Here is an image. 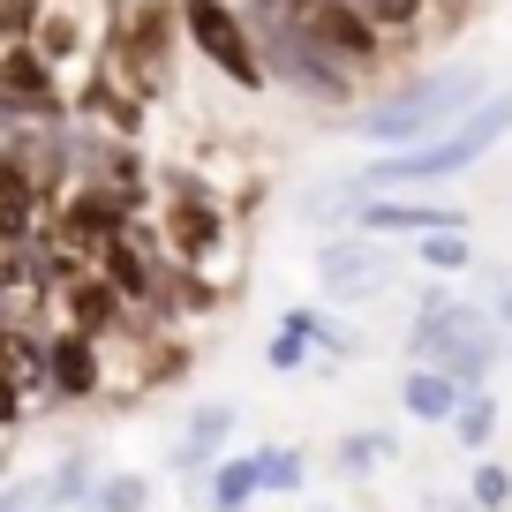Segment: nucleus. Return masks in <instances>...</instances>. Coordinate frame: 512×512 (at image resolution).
Here are the masks:
<instances>
[{
	"label": "nucleus",
	"instance_id": "obj_1",
	"mask_svg": "<svg viewBox=\"0 0 512 512\" xmlns=\"http://www.w3.org/2000/svg\"><path fill=\"white\" fill-rule=\"evenodd\" d=\"M512 136V91H490L460 113L452 128L422 136V144H400V159H369L362 174H347L339 196H377V189H437V181H460L475 159H490Z\"/></svg>",
	"mask_w": 512,
	"mask_h": 512
},
{
	"label": "nucleus",
	"instance_id": "obj_2",
	"mask_svg": "<svg viewBox=\"0 0 512 512\" xmlns=\"http://www.w3.org/2000/svg\"><path fill=\"white\" fill-rule=\"evenodd\" d=\"M482 91H490V76H482L475 61H437V68H422V76L392 83L384 98H369V106H347V128L362 144H422V136L460 121Z\"/></svg>",
	"mask_w": 512,
	"mask_h": 512
},
{
	"label": "nucleus",
	"instance_id": "obj_3",
	"mask_svg": "<svg viewBox=\"0 0 512 512\" xmlns=\"http://www.w3.org/2000/svg\"><path fill=\"white\" fill-rule=\"evenodd\" d=\"M241 23H249V46H256V68H264V91L302 98V106H332V113H347L354 98H362V76H354L339 53H324L309 31H294L287 16H272V8H249V0H241Z\"/></svg>",
	"mask_w": 512,
	"mask_h": 512
},
{
	"label": "nucleus",
	"instance_id": "obj_4",
	"mask_svg": "<svg viewBox=\"0 0 512 512\" xmlns=\"http://www.w3.org/2000/svg\"><path fill=\"white\" fill-rule=\"evenodd\" d=\"M407 354L430 369H445L452 384H490L497 354H505V332L490 324L482 302H460L452 287H430L415 302V332H407Z\"/></svg>",
	"mask_w": 512,
	"mask_h": 512
},
{
	"label": "nucleus",
	"instance_id": "obj_5",
	"mask_svg": "<svg viewBox=\"0 0 512 512\" xmlns=\"http://www.w3.org/2000/svg\"><path fill=\"white\" fill-rule=\"evenodd\" d=\"M174 53H181L174 0H121V8H113V38L98 46V61L136 98H166L174 91Z\"/></svg>",
	"mask_w": 512,
	"mask_h": 512
},
{
	"label": "nucleus",
	"instance_id": "obj_6",
	"mask_svg": "<svg viewBox=\"0 0 512 512\" xmlns=\"http://www.w3.org/2000/svg\"><path fill=\"white\" fill-rule=\"evenodd\" d=\"M249 8L287 16L294 31H309L324 53H339L354 76H377V68H384V31L362 16V8H347V0H249Z\"/></svg>",
	"mask_w": 512,
	"mask_h": 512
},
{
	"label": "nucleus",
	"instance_id": "obj_7",
	"mask_svg": "<svg viewBox=\"0 0 512 512\" xmlns=\"http://www.w3.org/2000/svg\"><path fill=\"white\" fill-rule=\"evenodd\" d=\"M174 16H181V38H189L234 91H264V68H256L249 23H241L234 0H174Z\"/></svg>",
	"mask_w": 512,
	"mask_h": 512
},
{
	"label": "nucleus",
	"instance_id": "obj_8",
	"mask_svg": "<svg viewBox=\"0 0 512 512\" xmlns=\"http://www.w3.org/2000/svg\"><path fill=\"white\" fill-rule=\"evenodd\" d=\"M159 241H166V256H174V264H196V272H204L211 256H219V241H226V219H219V204L204 196V181H196V174H166Z\"/></svg>",
	"mask_w": 512,
	"mask_h": 512
},
{
	"label": "nucleus",
	"instance_id": "obj_9",
	"mask_svg": "<svg viewBox=\"0 0 512 512\" xmlns=\"http://www.w3.org/2000/svg\"><path fill=\"white\" fill-rule=\"evenodd\" d=\"M0 113H8V121H46V128L76 113V106L61 98V68H53L31 38L0 46Z\"/></svg>",
	"mask_w": 512,
	"mask_h": 512
},
{
	"label": "nucleus",
	"instance_id": "obj_10",
	"mask_svg": "<svg viewBox=\"0 0 512 512\" xmlns=\"http://www.w3.org/2000/svg\"><path fill=\"white\" fill-rule=\"evenodd\" d=\"M317 279L332 302H369V294H384V279H392V249H384L377 234H339L317 249Z\"/></svg>",
	"mask_w": 512,
	"mask_h": 512
},
{
	"label": "nucleus",
	"instance_id": "obj_11",
	"mask_svg": "<svg viewBox=\"0 0 512 512\" xmlns=\"http://www.w3.org/2000/svg\"><path fill=\"white\" fill-rule=\"evenodd\" d=\"M354 234H377V241H392V234H430V226H467V211L460 204H437V196H400V189H377V196H354Z\"/></svg>",
	"mask_w": 512,
	"mask_h": 512
},
{
	"label": "nucleus",
	"instance_id": "obj_12",
	"mask_svg": "<svg viewBox=\"0 0 512 512\" xmlns=\"http://www.w3.org/2000/svg\"><path fill=\"white\" fill-rule=\"evenodd\" d=\"M46 384H53V400H91L98 392V339L76 332V324L46 332Z\"/></svg>",
	"mask_w": 512,
	"mask_h": 512
},
{
	"label": "nucleus",
	"instance_id": "obj_13",
	"mask_svg": "<svg viewBox=\"0 0 512 512\" xmlns=\"http://www.w3.org/2000/svg\"><path fill=\"white\" fill-rule=\"evenodd\" d=\"M53 294H61L68 324H76V332H91V339H106L113 324H121V309H128L121 294H113L106 279L91 272V264H76V272H68V279H61V287H53Z\"/></svg>",
	"mask_w": 512,
	"mask_h": 512
},
{
	"label": "nucleus",
	"instance_id": "obj_14",
	"mask_svg": "<svg viewBox=\"0 0 512 512\" xmlns=\"http://www.w3.org/2000/svg\"><path fill=\"white\" fill-rule=\"evenodd\" d=\"M226 437H234V407H226V400L196 407V415H189V437L174 445V467H181V475H211V467H219V452H226Z\"/></svg>",
	"mask_w": 512,
	"mask_h": 512
},
{
	"label": "nucleus",
	"instance_id": "obj_15",
	"mask_svg": "<svg viewBox=\"0 0 512 512\" xmlns=\"http://www.w3.org/2000/svg\"><path fill=\"white\" fill-rule=\"evenodd\" d=\"M460 392L467 384H452L445 369H430V362H415L407 369V384H400V407L415 422H452V407H460Z\"/></svg>",
	"mask_w": 512,
	"mask_h": 512
},
{
	"label": "nucleus",
	"instance_id": "obj_16",
	"mask_svg": "<svg viewBox=\"0 0 512 512\" xmlns=\"http://www.w3.org/2000/svg\"><path fill=\"white\" fill-rule=\"evenodd\" d=\"M31 46L61 68V61H76V53H83V23L68 16L61 0H46V8H38V23H31Z\"/></svg>",
	"mask_w": 512,
	"mask_h": 512
},
{
	"label": "nucleus",
	"instance_id": "obj_17",
	"mask_svg": "<svg viewBox=\"0 0 512 512\" xmlns=\"http://www.w3.org/2000/svg\"><path fill=\"white\" fill-rule=\"evenodd\" d=\"M467 264H475V241H467V226H430V234H422V272L452 279V272H467Z\"/></svg>",
	"mask_w": 512,
	"mask_h": 512
},
{
	"label": "nucleus",
	"instance_id": "obj_18",
	"mask_svg": "<svg viewBox=\"0 0 512 512\" xmlns=\"http://www.w3.org/2000/svg\"><path fill=\"white\" fill-rule=\"evenodd\" d=\"M452 430H460L467 452H482V445L497 437V400L482 392V384H467V392H460V407H452Z\"/></svg>",
	"mask_w": 512,
	"mask_h": 512
},
{
	"label": "nucleus",
	"instance_id": "obj_19",
	"mask_svg": "<svg viewBox=\"0 0 512 512\" xmlns=\"http://www.w3.org/2000/svg\"><path fill=\"white\" fill-rule=\"evenodd\" d=\"M249 497H256V452L249 460H219L211 467V505L219 512H249Z\"/></svg>",
	"mask_w": 512,
	"mask_h": 512
},
{
	"label": "nucleus",
	"instance_id": "obj_20",
	"mask_svg": "<svg viewBox=\"0 0 512 512\" xmlns=\"http://www.w3.org/2000/svg\"><path fill=\"white\" fill-rule=\"evenodd\" d=\"M91 460H83V452H76V460H61V467H53V475L46 482H38V512H53V505H76V497H91Z\"/></svg>",
	"mask_w": 512,
	"mask_h": 512
},
{
	"label": "nucleus",
	"instance_id": "obj_21",
	"mask_svg": "<svg viewBox=\"0 0 512 512\" xmlns=\"http://www.w3.org/2000/svg\"><path fill=\"white\" fill-rule=\"evenodd\" d=\"M144 505H151L144 475H106V482H91V497H83V512H144Z\"/></svg>",
	"mask_w": 512,
	"mask_h": 512
},
{
	"label": "nucleus",
	"instance_id": "obj_22",
	"mask_svg": "<svg viewBox=\"0 0 512 512\" xmlns=\"http://www.w3.org/2000/svg\"><path fill=\"white\" fill-rule=\"evenodd\" d=\"M347 8H362V16L377 23L384 38H415V31H422V8H430V0H347Z\"/></svg>",
	"mask_w": 512,
	"mask_h": 512
},
{
	"label": "nucleus",
	"instance_id": "obj_23",
	"mask_svg": "<svg viewBox=\"0 0 512 512\" xmlns=\"http://www.w3.org/2000/svg\"><path fill=\"white\" fill-rule=\"evenodd\" d=\"M256 490H302V452L294 445H264L256 452Z\"/></svg>",
	"mask_w": 512,
	"mask_h": 512
},
{
	"label": "nucleus",
	"instance_id": "obj_24",
	"mask_svg": "<svg viewBox=\"0 0 512 512\" xmlns=\"http://www.w3.org/2000/svg\"><path fill=\"white\" fill-rule=\"evenodd\" d=\"M467 505H475V512H505V505H512V475H505L497 460H482L475 482H467Z\"/></svg>",
	"mask_w": 512,
	"mask_h": 512
},
{
	"label": "nucleus",
	"instance_id": "obj_25",
	"mask_svg": "<svg viewBox=\"0 0 512 512\" xmlns=\"http://www.w3.org/2000/svg\"><path fill=\"white\" fill-rule=\"evenodd\" d=\"M384 452H392V437H377V430H369V437H347V445H339V467H347V475H362V467H377Z\"/></svg>",
	"mask_w": 512,
	"mask_h": 512
},
{
	"label": "nucleus",
	"instance_id": "obj_26",
	"mask_svg": "<svg viewBox=\"0 0 512 512\" xmlns=\"http://www.w3.org/2000/svg\"><path fill=\"white\" fill-rule=\"evenodd\" d=\"M264 362H272L279 377H287V369H302V362H309V339H302V332H287V324H279V339H272V354H264Z\"/></svg>",
	"mask_w": 512,
	"mask_h": 512
},
{
	"label": "nucleus",
	"instance_id": "obj_27",
	"mask_svg": "<svg viewBox=\"0 0 512 512\" xmlns=\"http://www.w3.org/2000/svg\"><path fill=\"white\" fill-rule=\"evenodd\" d=\"M0 512H38V482H16V490H0Z\"/></svg>",
	"mask_w": 512,
	"mask_h": 512
},
{
	"label": "nucleus",
	"instance_id": "obj_28",
	"mask_svg": "<svg viewBox=\"0 0 512 512\" xmlns=\"http://www.w3.org/2000/svg\"><path fill=\"white\" fill-rule=\"evenodd\" d=\"M497 302H490V324H497V332H512V279H497Z\"/></svg>",
	"mask_w": 512,
	"mask_h": 512
},
{
	"label": "nucleus",
	"instance_id": "obj_29",
	"mask_svg": "<svg viewBox=\"0 0 512 512\" xmlns=\"http://www.w3.org/2000/svg\"><path fill=\"white\" fill-rule=\"evenodd\" d=\"M430 512H475V505H467V497H445V490H437V497H430Z\"/></svg>",
	"mask_w": 512,
	"mask_h": 512
}]
</instances>
